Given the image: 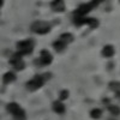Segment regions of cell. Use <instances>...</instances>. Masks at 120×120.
Instances as JSON below:
<instances>
[{
	"label": "cell",
	"instance_id": "6da1fadb",
	"mask_svg": "<svg viewBox=\"0 0 120 120\" xmlns=\"http://www.w3.org/2000/svg\"><path fill=\"white\" fill-rule=\"evenodd\" d=\"M49 78H51V75H49V73L37 75V76H35L33 79H30V81L28 82L26 86H28L29 90H31V91H35V90H37V89L41 88V86L45 84V82L47 81V79H49Z\"/></svg>",
	"mask_w": 120,
	"mask_h": 120
},
{
	"label": "cell",
	"instance_id": "7a4b0ae2",
	"mask_svg": "<svg viewBox=\"0 0 120 120\" xmlns=\"http://www.w3.org/2000/svg\"><path fill=\"white\" fill-rule=\"evenodd\" d=\"M7 111L13 115L16 120H25V112L24 109L16 102L7 105Z\"/></svg>",
	"mask_w": 120,
	"mask_h": 120
},
{
	"label": "cell",
	"instance_id": "3957f363",
	"mask_svg": "<svg viewBox=\"0 0 120 120\" xmlns=\"http://www.w3.org/2000/svg\"><path fill=\"white\" fill-rule=\"evenodd\" d=\"M97 5H98V1H90V3L82 4L81 6L77 7V10L75 11V15H76V17H84L86 13H89Z\"/></svg>",
	"mask_w": 120,
	"mask_h": 120
},
{
	"label": "cell",
	"instance_id": "277c9868",
	"mask_svg": "<svg viewBox=\"0 0 120 120\" xmlns=\"http://www.w3.org/2000/svg\"><path fill=\"white\" fill-rule=\"evenodd\" d=\"M17 48H18V53L21 55H25V54H30L34 49V41L33 40H24L17 43Z\"/></svg>",
	"mask_w": 120,
	"mask_h": 120
},
{
	"label": "cell",
	"instance_id": "5b68a950",
	"mask_svg": "<svg viewBox=\"0 0 120 120\" xmlns=\"http://www.w3.org/2000/svg\"><path fill=\"white\" fill-rule=\"evenodd\" d=\"M31 30L36 34L45 35V34L49 33V30H51V24H49L48 22H45V21H37L31 25Z\"/></svg>",
	"mask_w": 120,
	"mask_h": 120
},
{
	"label": "cell",
	"instance_id": "8992f818",
	"mask_svg": "<svg viewBox=\"0 0 120 120\" xmlns=\"http://www.w3.org/2000/svg\"><path fill=\"white\" fill-rule=\"evenodd\" d=\"M73 22L76 25H84L88 24L91 29H95L98 26V21L96 18H85V17H75Z\"/></svg>",
	"mask_w": 120,
	"mask_h": 120
},
{
	"label": "cell",
	"instance_id": "52a82bcc",
	"mask_svg": "<svg viewBox=\"0 0 120 120\" xmlns=\"http://www.w3.org/2000/svg\"><path fill=\"white\" fill-rule=\"evenodd\" d=\"M10 63H11V65L18 70V71H21V70H23L25 67V63L23 61V59H22V55L19 54V53H16L11 56V59H10Z\"/></svg>",
	"mask_w": 120,
	"mask_h": 120
},
{
	"label": "cell",
	"instance_id": "ba28073f",
	"mask_svg": "<svg viewBox=\"0 0 120 120\" xmlns=\"http://www.w3.org/2000/svg\"><path fill=\"white\" fill-rule=\"evenodd\" d=\"M40 61H41L42 65H49L52 63V54L48 51H41V54H40Z\"/></svg>",
	"mask_w": 120,
	"mask_h": 120
},
{
	"label": "cell",
	"instance_id": "9c48e42d",
	"mask_svg": "<svg viewBox=\"0 0 120 120\" xmlns=\"http://www.w3.org/2000/svg\"><path fill=\"white\" fill-rule=\"evenodd\" d=\"M114 53H115L114 47L111 46V45H106V46L103 47V49H102V55H103L105 58H112V56L114 55Z\"/></svg>",
	"mask_w": 120,
	"mask_h": 120
},
{
	"label": "cell",
	"instance_id": "30bf717a",
	"mask_svg": "<svg viewBox=\"0 0 120 120\" xmlns=\"http://www.w3.org/2000/svg\"><path fill=\"white\" fill-rule=\"evenodd\" d=\"M51 6H52V8L54 10V11H56V12H63L64 10H65V3L61 1V0L53 1V3L51 4Z\"/></svg>",
	"mask_w": 120,
	"mask_h": 120
},
{
	"label": "cell",
	"instance_id": "8fae6325",
	"mask_svg": "<svg viewBox=\"0 0 120 120\" xmlns=\"http://www.w3.org/2000/svg\"><path fill=\"white\" fill-rule=\"evenodd\" d=\"M53 111L55 113H58V114H61V113L65 112V106L63 105L61 101H55L53 103Z\"/></svg>",
	"mask_w": 120,
	"mask_h": 120
},
{
	"label": "cell",
	"instance_id": "7c38bea8",
	"mask_svg": "<svg viewBox=\"0 0 120 120\" xmlns=\"http://www.w3.org/2000/svg\"><path fill=\"white\" fill-rule=\"evenodd\" d=\"M59 41H61L63 43L67 45V43H70V42H72V41H73V35H72V34H70V33H65V34H63L61 36H60Z\"/></svg>",
	"mask_w": 120,
	"mask_h": 120
},
{
	"label": "cell",
	"instance_id": "4fadbf2b",
	"mask_svg": "<svg viewBox=\"0 0 120 120\" xmlns=\"http://www.w3.org/2000/svg\"><path fill=\"white\" fill-rule=\"evenodd\" d=\"M15 79H16V76H15L13 72H7V73H5L4 77H3V82L6 83V84H8V83L13 82Z\"/></svg>",
	"mask_w": 120,
	"mask_h": 120
},
{
	"label": "cell",
	"instance_id": "5bb4252c",
	"mask_svg": "<svg viewBox=\"0 0 120 120\" xmlns=\"http://www.w3.org/2000/svg\"><path fill=\"white\" fill-rule=\"evenodd\" d=\"M108 111L112 115H120V107L119 106H115V105H109L108 106Z\"/></svg>",
	"mask_w": 120,
	"mask_h": 120
},
{
	"label": "cell",
	"instance_id": "9a60e30c",
	"mask_svg": "<svg viewBox=\"0 0 120 120\" xmlns=\"http://www.w3.org/2000/svg\"><path fill=\"white\" fill-rule=\"evenodd\" d=\"M109 85V89L113 90V91H115L116 94L120 93V82H116V81H113L108 84Z\"/></svg>",
	"mask_w": 120,
	"mask_h": 120
},
{
	"label": "cell",
	"instance_id": "2e32d148",
	"mask_svg": "<svg viewBox=\"0 0 120 120\" xmlns=\"http://www.w3.org/2000/svg\"><path fill=\"white\" fill-rule=\"evenodd\" d=\"M102 115V111L100 108H94L91 112H90V116H91L93 119H100Z\"/></svg>",
	"mask_w": 120,
	"mask_h": 120
},
{
	"label": "cell",
	"instance_id": "e0dca14e",
	"mask_svg": "<svg viewBox=\"0 0 120 120\" xmlns=\"http://www.w3.org/2000/svg\"><path fill=\"white\" fill-rule=\"evenodd\" d=\"M54 48H55V51L56 52H61V51H64V48L66 47V45L65 43H63L61 41H56V42H54Z\"/></svg>",
	"mask_w": 120,
	"mask_h": 120
},
{
	"label": "cell",
	"instance_id": "ac0fdd59",
	"mask_svg": "<svg viewBox=\"0 0 120 120\" xmlns=\"http://www.w3.org/2000/svg\"><path fill=\"white\" fill-rule=\"evenodd\" d=\"M67 96H68L67 90H63V91L60 93V100H65V98H67Z\"/></svg>",
	"mask_w": 120,
	"mask_h": 120
},
{
	"label": "cell",
	"instance_id": "d6986e66",
	"mask_svg": "<svg viewBox=\"0 0 120 120\" xmlns=\"http://www.w3.org/2000/svg\"><path fill=\"white\" fill-rule=\"evenodd\" d=\"M116 96H118V97L120 98V93H118V94H116Z\"/></svg>",
	"mask_w": 120,
	"mask_h": 120
}]
</instances>
